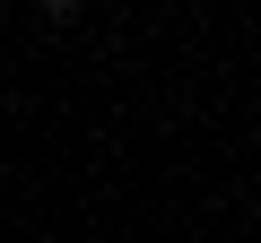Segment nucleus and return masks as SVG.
<instances>
[{"instance_id":"f257e3e1","label":"nucleus","mask_w":261,"mask_h":243,"mask_svg":"<svg viewBox=\"0 0 261 243\" xmlns=\"http://www.w3.org/2000/svg\"><path fill=\"white\" fill-rule=\"evenodd\" d=\"M35 9H44V18H70V9H79V0H35Z\"/></svg>"}]
</instances>
